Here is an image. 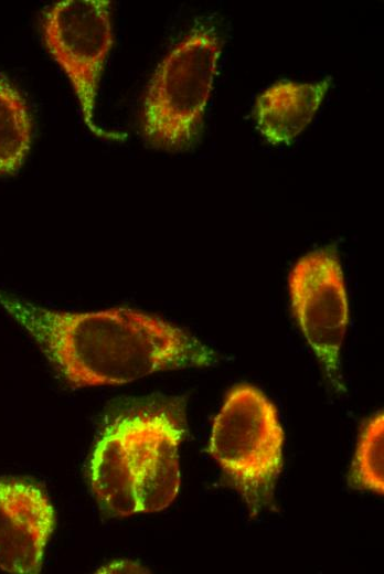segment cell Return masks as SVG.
<instances>
[{
  "mask_svg": "<svg viewBox=\"0 0 384 574\" xmlns=\"http://www.w3.org/2000/svg\"><path fill=\"white\" fill-rule=\"evenodd\" d=\"M0 305L74 387L121 385L218 361L217 353L189 331L136 309L57 311L1 291Z\"/></svg>",
  "mask_w": 384,
  "mask_h": 574,
  "instance_id": "6da1fadb",
  "label": "cell"
},
{
  "mask_svg": "<svg viewBox=\"0 0 384 574\" xmlns=\"http://www.w3.org/2000/svg\"><path fill=\"white\" fill-rule=\"evenodd\" d=\"M183 397L153 398L120 413L104 429L89 463V483L111 517L163 510L180 488Z\"/></svg>",
  "mask_w": 384,
  "mask_h": 574,
  "instance_id": "7a4b0ae2",
  "label": "cell"
},
{
  "mask_svg": "<svg viewBox=\"0 0 384 574\" xmlns=\"http://www.w3.org/2000/svg\"><path fill=\"white\" fill-rule=\"evenodd\" d=\"M223 44L215 24L198 23L162 57L142 100V135L152 147L184 151L199 140Z\"/></svg>",
  "mask_w": 384,
  "mask_h": 574,
  "instance_id": "3957f363",
  "label": "cell"
},
{
  "mask_svg": "<svg viewBox=\"0 0 384 574\" xmlns=\"http://www.w3.org/2000/svg\"><path fill=\"white\" fill-rule=\"evenodd\" d=\"M284 442L276 407L260 390L241 384L227 393L214 418L207 450L250 517L273 503Z\"/></svg>",
  "mask_w": 384,
  "mask_h": 574,
  "instance_id": "277c9868",
  "label": "cell"
},
{
  "mask_svg": "<svg viewBox=\"0 0 384 574\" xmlns=\"http://www.w3.org/2000/svg\"><path fill=\"white\" fill-rule=\"evenodd\" d=\"M46 50L66 74L86 127L99 137L110 134L95 121L105 62L114 44L111 1L63 0L43 13Z\"/></svg>",
  "mask_w": 384,
  "mask_h": 574,
  "instance_id": "5b68a950",
  "label": "cell"
},
{
  "mask_svg": "<svg viewBox=\"0 0 384 574\" xmlns=\"http://www.w3.org/2000/svg\"><path fill=\"white\" fill-rule=\"evenodd\" d=\"M288 286L294 316L331 385L345 391L341 349L349 322L342 266L334 245L312 251L292 266Z\"/></svg>",
  "mask_w": 384,
  "mask_h": 574,
  "instance_id": "8992f818",
  "label": "cell"
},
{
  "mask_svg": "<svg viewBox=\"0 0 384 574\" xmlns=\"http://www.w3.org/2000/svg\"><path fill=\"white\" fill-rule=\"evenodd\" d=\"M55 513L38 486L20 479H0V568L35 574L54 530Z\"/></svg>",
  "mask_w": 384,
  "mask_h": 574,
  "instance_id": "52a82bcc",
  "label": "cell"
},
{
  "mask_svg": "<svg viewBox=\"0 0 384 574\" xmlns=\"http://www.w3.org/2000/svg\"><path fill=\"white\" fill-rule=\"evenodd\" d=\"M331 86V78L317 82L278 81L256 98L254 119L267 142L290 145L311 124Z\"/></svg>",
  "mask_w": 384,
  "mask_h": 574,
  "instance_id": "ba28073f",
  "label": "cell"
},
{
  "mask_svg": "<svg viewBox=\"0 0 384 574\" xmlns=\"http://www.w3.org/2000/svg\"><path fill=\"white\" fill-rule=\"evenodd\" d=\"M32 118L20 92L0 75V174H14L32 144Z\"/></svg>",
  "mask_w": 384,
  "mask_h": 574,
  "instance_id": "9c48e42d",
  "label": "cell"
},
{
  "mask_svg": "<svg viewBox=\"0 0 384 574\" xmlns=\"http://www.w3.org/2000/svg\"><path fill=\"white\" fill-rule=\"evenodd\" d=\"M355 489L384 493V417L383 412L364 425L349 474Z\"/></svg>",
  "mask_w": 384,
  "mask_h": 574,
  "instance_id": "30bf717a",
  "label": "cell"
}]
</instances>
